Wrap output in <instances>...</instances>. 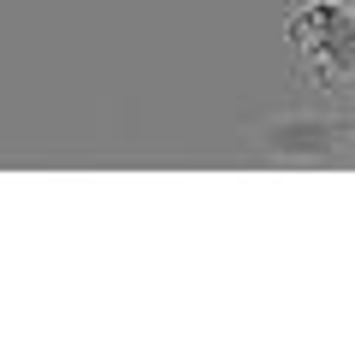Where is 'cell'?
<instances>
[{
    "mask_svg": "<svg viewBox=\"0 0 355 355\" xmlns=\"http://www.w3.org/2000/svg\"><path fill=\"white\" fill-rule=\"evenodd\" d=\"M261 148L272 160H308V166H343L349 160V125L320 113H284L261 125Z\"/></svg>",
    "mask_w": 355,
    "mask_h": 355,
    "instance_id": "1",
    "label": "cell"
},
{
    "mask_svg": "<svg viewBox=\"0 0 355 355\" xmlns=\"http://www.w3.org/2000/svg\"><path fill=\"white\" fill-rule=\"evenodd\" d=\"M291 42H320V36H349V0H308L296 6L291 24H284Z\"/></svg>",
    "mask_w": 355,
    "mask_h": 355,
    "instance_id": "2",
    "label": "cell"
}]
</instances>
